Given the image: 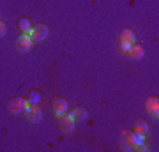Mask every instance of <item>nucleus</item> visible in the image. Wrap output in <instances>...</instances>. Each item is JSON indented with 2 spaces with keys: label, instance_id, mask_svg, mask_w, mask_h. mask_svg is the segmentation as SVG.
Wrapping results in <instances>:
<instances>
[{
  "label": "nucleus",
  "instance_id": "ddd939ff",
  "mask_svg": "<svg viewBox=\"0 0 159 152\" xmlns=\"http://www.w3.org/2000/svg\"><path fill=\"white\" fill-rule=\"evenodd\" d=\"M120 41H134V34H133V30L124 28V30L120 32Z\"/></svg>",
  "mask_w": 159,
  "mask_h": 152
},
{
  "label": "nucleus",
  "instance_id": "f3484780",
  "mask_svg": "<svg viewBox=\"0 0 159 152\" xmlns=\"http://www.w3.org/2000/svg\"><path fill=\"white\" fill-rule=\"evenodd\" d=\"M4 34H6V23L0 21V35H4Z\"/></svg>",
  "mask_w": 159,
  "mask_h": 152
},
{
  "label": "nucleus",
  "instance_id": "20e7f679",
  "mask_svg": "<svg viewBox=\"0 0 159 152\" xmlns=\"http://www.w3.org/2000/svg\"><path fill=\"white\" fill-rule=\"evenodd\" d=\"M58 118V126H60V129H62V133H73V129H74V120L73 118V115L71 113H66L64 112L60 117H57Z\"/></svg>",
  "mask_w": 159,
  "mask_h": 152
},
{
  "label": "nucleus",
  "instance_id": "dca6fc26",
  "mask_svg": "<svg viewBox=\"0 0 159 152\" xmlns=\"http://www.w3.org/2000/svg\"><path fill=\"white\" fill-rule=\"evenodd\" d=\"M145 141V135L143 133H138V131H134V145H138V143H143ZM133 145V147H134Z\"/></svg>",
  "mask_w": 159,
  "mask_h": 152
},
{
  "label": "nucleus",
  "instance_id": "1a4fd4ad",
  "mask_svg": "<svg viewBox=\"0 0 159 152\" xmlns=\"http://www.w3.org/2000/svg\"><path fill=\"white\" fill-rule=\"evenodd\" d=\"M71 115H73L74 120H85L89 113H87V110H85L83 106H76L73 112H71Z\"/></svg>",
  "mask_w": 159,
  "mask_h": 152
},
{
  "label": "nucleus",
  "instance_id": "f8f14e48",
  "mask_svg": "<svg viewBox=\"0 0 159 152\" xmlns=\"http://www.w3.org/2000/svg\"><path fill=\"white\" fill-rule=\"evenodd\" d=\"M120 141H127V143H131V145H134V131H124Z\"/></svg>",
  "mask_w": 159,
  "mask_h": 152
},
{
  "label": "nucleus",
  "instance_id": "9d476101",
  "mask_svg": "<svg viewBox=\"0 0 159 152\" xmlns=\"http://www.w3.org/2000/svg\"><path fill=\"white\" fill-rule=\"evenodd\" d=\"M18 27H20V30H21L23 34H29L30 30H32V27H34V25L30 23L29 18H21V20L18 21Z\"/></svg>",
  "mask_w": 159,
  "mask_h": 152
},
{
  "label": "nucleus",
  "instance_id": "9b49d317",
  "mask_svg": "<svg viewBox=\"0 0 159 152\" xmlns=\"http://www.w3.org/2000/svg\"><path fill=\"white\" fill-rule=\"evenodd\" d=\"M134 131H138V133H143V135H147L148 133V126L145 120H142V118H138L136 122H134Z\"/></svg>",
  "mask_w": 159,
  "mask_h": 152
},
{
  "label": "nucleus",
  "instance_id": "423d86ee",
  "mask_svg": "<svg viewBox=\"0 0 159 152\" xmlns=\"http://www.w3.org/2000/svg\"><path fill=\"white\" fill-rule=\"evenodd\" d=\"M51 110L55 113V117H60L64 112H67V101L62 97H53L51 99Z\"/></svg>",
  "mask_w": 159,
  "mask_h": 152
},
{
  "label": "nucleus",
  "instance_id": "2eb2a0df",
  "mask_svg": "<svg viewBox=\"0 0 159 152\" xmlns=\"http://www.w3.org/2000/svg\"><path fill=\"white\" fill-rule=\"evenodd\" d=\"M131 44H133V41H120V51H122V53H127Z\"/></svg>",
  "mask_w": 159,
  "mask_h": 152
},
{
  "label": "nucleus",
  "instance_id": "6e6552de",
  "mask_svg": "<svg viewBox=\"0 0 159 152\" xmlns=\"http://www.w3.org/2000/svg\"><path fill=\"white\" fill-rule=\"evenodd\" d=\"M127 53H129V57H131V58H134V60H140V58L145 55L143 48L140 44H136V43H133V44H131V48H129V51H127Z\"/></svg>",
  "mask_w": 159,
  "mask_h": 152
},
{
  "label": "nucleus",
  "instance_id": "7ed1b4c3",
  "mask_svg": "<svg viewBox=\"0 0 159 152\" xmlns=\"http://www.w3.org/2000/svg\"><path fill=\"white\" fill-rule=\"evenodd\" d=\"M30 39L34 41V43H41V41L46 39V35H48V27H46L44 23H39V25H34L32 30L29 32Z\"/></svg>",
  "mask_w": 159,
  "mask_h": 152
},
{
  "label": "nucleus",
  "instance_id": "f03ea898",
  "mask_svg": "<svg viewBox=\"0 0 159 152\" xmlns=\"http://www.w3.org/2000/svg\"><path fill=\"white\" fill-rule=\"evenodd\" d=\"M25 112H27L25 115L29 118V122H32V124H39L41 120H43V115H44L39 104H29Z\"/></svg>",
  "mask_w": 159,
  "mask_h": 152
},
{
  "label": "nucleus",
  "instance_id": "0eeeda50",
  "mask_svg": "<svg viewBox=\"0 0 159 152\" xmlns=\"http://www.w3.org/2000/svg\"><path fill=\"white\" fill-rule=\"evenodd\" d=\"M145 108H147V112L152 115V117L157 118L159 115V99L157 97H148L147 103H145Z\"/></svg>",
  "mask_w": 159,
  "mask_h": 152
},
{
  "label": "nucleus",
  "instance_id": "f257e3e1",
  "mask_svg": "<svg viewBox=\"0 0 159 152\" xmlns=\"http://www.w3.org/2000/svg\"><path fill=\"white\" fill-rule=\"evenodd\" d=\"M27 106H29V101L23 97H12L7 101V110H9V113H14V115L23 113L27 110Z\"/></svg>",
  "mask_w": 159,
  "mask_h": 152
},
{
  "label": "nucleus",
  "instance_id": "39448f33",
  "mask_svg": "<svg viewBox=\"0 0 159 152\" xmlns=\"http://www.w3.org/2000/svg\"><path fill=\"white\" fill-rule=\"evenodd\" d=\"M16 50L18 51H21V53H25V51H29L30 48H32V44H34V41L30 39V35L29 34H21L20 37L16 39Z\"/></svg>",
  "mask_w": 159,
  "mask_h": 152
},
{
  "label": "nucleus",
  "instance_id": "4468645a",
  "mask_svg": "<svg viewBox=\"0 0 159 152\" xmlns=\"http://www.w3.org/2000/svg\"><path fill=\"white\" fill-rule=\"evenodd\" d=\"M39 101H41V94L39 92H30L29 104H39Z\"/></svg>",
  "mask_w": 159,
  "mask_h": 152
}]
</instances>
